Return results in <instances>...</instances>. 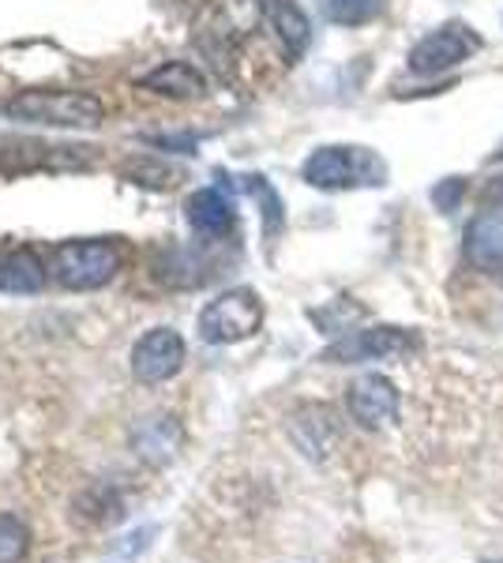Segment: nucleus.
Instances as JSON below:
<instances>
[{
    "label": "nucleus",
    "instance_id": "39448f33",
    "mask_svg": "<svg viewBox=\"0 0 503 563\" xmlns=\"http://www.w3.org/2000/svg\"><path fill=\"white\" fill-rule=\"evenodd\" d=\"M196 327H199V339H204L207 346H233V342L252 339V334L263 327L260 294L249 286L226 289V294H218L215 301L204 305Z\"/></svg>",
    "mask_w": 503,
    "mask_h": 563
},
{
    "label": "nucleus",
    "instance_id": "6e6552de",
    "mask_svg": "<svg viewBox=\"0 0 503 563\" xmlns=\"http://www.w3.org/2000/svg\"><path fill=\"white\" fill-rule=\"evenodd\" d=\"M414 350V334L398 331V327H372V331H353L346 339H338L331 350L324 353V361L335 365H361V361H387L398 353Z\"/></svg>",
    "mask_w": 503,
    "mask_h": 563
},
{
    "label": "nucleus",
    "instance_id": "7ed1b4c3",
    "mask_svg": "<svg viewBox=\"0 0 503 563\" xmlns=\"http://www.w3.org/2000/svg\"><path fill=\"white\" fill-rule=\"evenodd\" d=\"M305 180L324 192H346V188H369L387 180V166L369 147H319L305 158Z\"/></svg>",
    "mask_w": 503,
    "mask_h": 563
},
{
    "label": "nucleus",
    "instance_id": "2eb2a0df",
    "mask_svg": "<svg viewBox=\"0 0 503 563\" xmlns=\"http://www.w3.org/2000/svg\"><path fill=\"white\" fill-rule=\"evenodd\" d=\"M45 286V263L39 252L31 249H15L0 256V294H42Z\"/></svg>",
    "mask_w": 503,
    "mask_h": 563
},
{
    "label": "nucleus",
    "instance_id": "423d86ee",
    "mask_svg": "<svg viewBox=\"0 0 503 563\" xmlns=\"http://www.w3.org/2000/svg\"><path fill=\"white\" fill-rule=\"evenodd\" d=\"M478 49H481V38L470 26L447 23L409 49V71H417V76H440V71L462 65L466 57H473Z\"/></svg>",
    "mask_w": 503,
    "mask_h": 563
},
{
    "label": "nucleus",
    "instance_id": "1a4fd4ad",
    "mask_svg": "<svg viewBox=\"0 0 503 563\" xmlns=\"http://www.w3.org/2000/svg\"><path fill=\"white\" fill-rule=\"evenodd\" d=\"M90 147H61V143H0V169L23 174V169H87Z\"/></svg>",
    "mask_w": 503,
    "mask_h": 563
},
{
    "label": "nucleus",
    "instance_id": "f3484780",
    "mask_svg": "<svg viewBox=\"0 0 503 563\" xmlns=\"http://www.w3.org/2000/svg\"><path fill=\"white\" fill-rule=\"evenodd\" d=\"M31 552V530L15 515H0V563H23Z\"/></svg>",
    "mask_w": 503,
    "mask_h": 563
},
{
    "label": "nucleus",
    "instance_id": "4468645a",
    "mask_svg": "<svg viewBox=\"0 0 503 563\" xmlns=\"http://www.w3.org/2000/svg\"><path fill=\"white\" fill-rule=\"evenodd\" d=\"M466 256L478 271H503V214H478L466 230Z\"/></svg>",
    "mask_w": 503,
    "mask_h": 563
},
{
    "label": "nucleus",
    "instance_id": "ddd939ff",
    "mask_svg": "<svg viewBox=\"0 0 503 563\" xmlns=\"http://www.w3.org/2000/svg\"><path fill=\"white\" fill-rule=\"evenodd\" d=\"M263 15H267V23L274 26V34H278V45L286 49V57L297 60L300 53L308 49V42H313V23H308V15L300 12L294 0H267Z\"/></svg>",
    "mask_w": 503,
    "mask_h": 563
},
{
    "label": "nucleus",
    "instance_id": "dca6fc26",
    "mask_svg": "<svg viewBox=\"0 0 503 563\" xmlns=\"http://www.w3.org/2000/svg\"><path fill=\"white\" fill-rule=\"evenodd\" d=\"M319 8L338 26H364L383 12V0H319Z\"/></svg>",
    "mask_w": 503,
    "mask_h": 563
},
{
    "label": "nucleus",
    "instance_id": "9b49d317",
    "mask_svg": "<svg viewBox=\"0 0 503 563\" xmlns=\"http://www.w3.org/2000/svg\"><path fill=\"white\" fill-rule=\"evenodd\" d=\"M143 90H151V95H162V98H204L207 95V79L204 71L196 65H188V60H166V65L143 71L140 79H135Z\"/></svg>",
    "mask_w": 503,
    "mask_h": 563
},
{
    "label": "nucleus",
    "instance_id": "f8f14e48",
    "mask_svg": "<svg viewBox=\"0 0 503 563\" xmlns=\"http://www.w3.org/2000/svg\"><path fill=\"white\" fill-rule=\"evenodd\" d=\"M188 225L204 238H226L233 230V199L222 192V188H199V192L188 196L185 203Z\"/></svg>",
    "mask_w": 503,
    "mask_h": 563
},
{
    "label": "nucleus",
    "instance_id": "20e7f679",
    "mask_svg": "<svg viewBox=\"0 0 503 563\" xmlns=\"http://www.w3.org/2000/svg\"><path fill=\"white\" fill-rule=\"evenodd\" d=\"M263 15L260 0H210L196 20V45L218 68L233 57V49L255 31Z\"/></svg>",
    "mask_w": 503,
    "mask_h": 563
},
{
    "label": "nucleus",
    "instance_id": "f03ea898",
    "mask_svg": "<svg viewBox=\"0 0 503 563\" xmlns=\"http://www.w3.org/2000/svg\"><path fill=\"white\" fill-rule=\"evenodd\" d=\"M124 267V252L117 241L109 238H79V241H61L50 249L45 271L57 286L72 289V294H87V289H102L117 278V271Z\"/></svg>",
    "mask_w": 503,
    "mask_h": 563
},
{
    "label": "nucleus",
    "instance_id": "a211bd4d",
    "mask_svg": "<svg viewBox=\"0 0 503 563\" xmlns=\"http://www.w3.org/2000/svg\"><path fill=\"white\" fill-rule=\"evenodd\" d=\"M462 196H466V180L462 177H447V180H440V185L433 188V203L440 207L444 214L459 211Z\"/></svg>",
    "mask_w": 503,
    "mask_h": 563
},
{
    "label": "nucleus",
    "instance_id": "9d476101",
    "mask_svg": "<svg viewBox=\"0 0 503 563\" xmlns=\"http://www.w3.org/2000/svg\"><path fill=\"white\" fill-rule=\"evenodd\" d=\"M346 406L350 417L364 429H380V424L398 417V387L387 376H361L346 390Z\"/></svg>",
    "mask_w": 503,
    "mask_h": 563
},
{
    "label": "nucleus",
    "instance_id": "0eeeda50",
    "mask_svg": "<svg viewBox=\"0 0 503 563\" xmlns=\"http://www.w3.org/2000/svg\"><path fill=\"white\" fill-rule=\"evenodd\" d=\"M185 368V339L173 327H154L132 346V372L143 384H166Z\"/></svg>",
    "mask_w": 503,
    "mask_h": 563
},
{
    "label": "nucleus",
    "instance_id": "f257e3e1",
    "mask_svg": "<svg viewBox=\"0 0 503 563\" xmlns=\"http://www.w3.org/2000/svg\"><path fill=\"white\" fill-rule=\"evenodd\" d=\"M8 121L45 124V129H98L106 121L102 98L87 90H64V87H31L12 95L4 106Z\"/></svg>",
    "mask_w": 503,
    "mask_h": 563
}]
</instances>
